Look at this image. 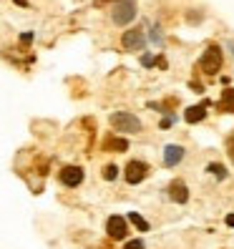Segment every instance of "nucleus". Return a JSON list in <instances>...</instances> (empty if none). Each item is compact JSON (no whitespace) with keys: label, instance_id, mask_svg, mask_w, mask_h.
<instances>
[{"label":"nucleus","instance_id":"21","mask_svg":"<svg viewBox=\"0 0 234 249\" xmlns=\"http://www.w3.org/2000/svg\"><path fill=\"white\" fill-rule=\"evenodd\" d=\"M224 222H227V227H234V214H229V216L224 219Z\"/></svg>","mask_w":234,"mask_h":249},{"label":"nucleus","instance_id":"17","mask_svg":"<svg viewBox=\"0 0 234 249\" xmlns=\"http://www.w3.org/2000/svg\"><path fill=\"white\" fill-rule=\"evenodd\" d=\"M154 63H156V58H151V55H144L141 58V66H146V68H151Z\"/></svg>","mask_w":234,"mask_h":249},{"label":"nucleus","instance_id":"20","mask_svg":"<svg viewBox=\"0 0 234 249\" xmlns=\"http://www.w3.org/2000/svg\"><path fill=\"white\" fill-rule=\"evenodd\" d=\"M171 124H174V119H169V116H166V119H164V121H162V128H169V126H171Z\"/></svg>","mask_w":234,"mask_h":249},{"label":"nucleus","instance_id":"1","mask_svg":"<svg viewBox=\"0 0 234 249\" xmlns=\"http://www.w3.org/2000/svg\"><path fill=\"white\" fill-rule=\"evenodd\" d=\"M222 63H224V58H222V48L219 46H209L199 58V68L204 76H216V71H222Z\"/></svg>","mask_w":234,"mask_h":249},{"label":"nucleus","instance_id":"14","mask_svg":"<svg viewBox=\"0 0 234 249\" xmlns=\"http://www.w3.org/2000/svg\"><path fill=\"white\" fill-rule=\"evenodd\" d=\"M207 171H212L214 177H216V179H222V181L227 179V169H224L222 164H209V166H207Z\"/></svg>","mask_w":234,"mask_h":249},{"label":"nucleus","instance_id":"15","mask_svg":"<svg viewBox=\"0 0 234 249\" xmlns=\"http://www.w3.org/2000/svg\"><path fill=\"white\" fill-rule=\"evenodd\" d=\"M116 177H119V166H116V164L104 166V179H106V181H113Z\"/></svg>","mask_w":234,"mask_h":249},{"label":"nucleus","instance_id":"8","mask_svg":"<svg viewBox=\"0 0 234 249\" xmlns=\"http://www.w3.org/2000/svg\"><path fill=\"white\" fill-rule=\"evenodd\" d=\"M83 181V169L81 166H66L63 171H61V184H66V186H78Z\"/></svg>","mask_w":234,"mask_h":249},{"label":"nucleus","instance_id":"12","mask_svg":"<svg viewBox=\"0 0 234 249\" xmlns=\"http://www.w3.org/2000/svg\"><path fill=\"white\" fill-rule=\"evenodd\" d=\"M104 149H106V151H119V154H124V151H128V141H126V139H119V136H108V139L104 141Z\"/></svg>","mask_w":234,"mask_h":249},{"label":"nucleus","instance_id":"11","mask_svg":"<svg viewBox=\"0 0 234 249\" xmlns=\"http://www.w3.org/2000/svg\"><path fill=\"white\" fill-rule=\"evenodd\" d=\"M216 108L222 113H234V89H224L222 91V98H219Z\"/></svg>","mask_w":234,"mask_h":249},{"label":"nucleus","instance_id":"5","mask_svg":"<svg viewBox=\"0 0 234 249\" xmlns=\"http://www.w3.org/2000/svg\"><path fill=\"white\" fill-rule=\"evenodd\" d=\"M106 231H108V237H111V239H116V242L126 239V234H128L126 219H124V216H119V214L108 216V222H106Z\"/></svg>","mask_w":234,"mask_h":249},{"label":"nucleus","instance_id":"9","mask_svg":"<svg viewBox=\"0 0 234 249\" xmlns=\"http://www.w3.org/2000/svg\"><path fill=\"white\" fill-rule=\"evenodd\" d=\"M207 108H209V101H201L199 106H189L186 113H184L186 124H199V121H204V119H207Z\"/></svg>","mask_w":234,"mask_h":249},{"label":"nucleus","instance_id":"6","mask_svg":"<svg viewBox=\"0 0 234 249\" xmlns=\"http://www.w3.org/2000/svg\"><path fill=\"white\" fill-rule=\"evenodd\" d=\"M121 46L126 51H144L146 48V36L141 31H126L121 38Z\"/></svg>","mask_w":234,"mask_h":249},{"label":"nucleus","instance_id":"22","mask_svg":"<svg viewBox=\"0 0 234 249\" xmlns=\"http://www.w3.org/2000/svg\"><path fill=\"white\" fill-rule=\"evenodd\" d=\"M16 5H20V8H28V0H13Z\"/></svg>","mask_w":234,"mask_h":249},{"label":"nucleus","instance_id":"3","mask_svg":"<svg viewBox=\"0 0 234 249\" xmlns=\"http://www.w3.org/2000/svg\"><path fill=\"white\" fill-rule=\"evenodd\" d=\"M111 18L116 25H128L131 20L136 18V0H116Z\"/></svg>","mask_w":234,"mask_h":249},{"label":"nucleus","instance_id":"2","mask_svg":"<svg viewBox=\"0 0 234 249\" xmlns=\"http://www.w3.org/2000/svg\"><path fill=\"white\" fill-rule=\"evenodd\" d=\"M111 126L116 131H121V134H139V131L144 128L141 121L136 119L134 113H128V111H116L111 113Z\"/></svg>","mask_w":234,"mask_h":249},{"label":"nucleus","instance_id":"23","mask_svg":"<svg viewBox=\"0 0 234 249\" xmlns=\"http://www.w3.org/2000/svg\"><path fill=\"white\" fill-rule=\"evenodd\" d=\"M104 3H108V0H96V5H104Z\"/></svg>","mask_w":234,"mask_h":249},{"label":"nucleus","instance_id":"4","mask_svg":"<svg viewBox=\"0 0 234 249\" xmlns=\"http://www.w3.org/2000/svg\"><path fill=\"white\" fill-rule=\"evenodd\" d=\"M124 177H126V181L128 184H141L146 177H149V166L144 164V161H128L126 164V171H124Z\"/></svg>","mask_w":234,"mask_h":249},{"label":"nucleus","instance_id":"10","mask_svg":"<svg viewBox=\"0 0 234 249\" xmlns=\"http://www.w3.org/2000/svg\"><path fill=\"white\" fill-rule=\"evenodd\" d=\"M169 196L177 201V204H186V201H189V189H186V184H184L181 179L171 181V184H169Z\"/></svg>","mask_w":234,"mask_h":249},{"label":"nucleus","instance_id":"13","mask_svg":"<svg viewBox=\"0 0 234 249\" xmlns=\"http://www.w3.org/2000/svg\"><path fill=\"white\" fill-rule=\"evenodd\" d=\"M128 222L134 224L139 231H149V222H146L141 214H136V212H131V214H128Z\"/></svg>","mask_w":234,"mask_h":249},{"label":"nucleus","instance_id":"18","mask_svg":"<svg viewBox=\"0 0 234 249\" xmlns=\"http://www.w3.org/2000/svg\"><path fill=\"white\" fill-rule=\"evenodd\" d=\"M33 40V33H23L20 36V43H23V46H25V43H31Z\"/></svg>","mask_w":234,"mask_h":249},{"label":"nucleus","instance_id":"16","mask_svg":"<svg viewBox=\"0 0 234 249\" xmlns=\"http://www.w3.org/2000/svg\"><path fill=\"white\" fill-rule=\"evenodd\" d=\"M124 249H146V247H144V242H141V239H134V242H128Z\"/></svg>","mask_w":234,"mask_h":249},{"label":"nucleus","instance_id":"19","mask_svg":"<svg viewBox=\"0 0 234 249\" xmlns=\"http://www.w3.org/2000/svg\"><path fill=\"white\" fill-rule=\"evenodd\" d=\"M229 159H232V161H234V136H232V139H229Z\"/></svg>","mask_w":234,"mask_h":249},{"label":"nucleus","instance_id":"7","mask_svg":"<svg viewBox=\"0 0 234 249\" xmlns=\"http://www.w3.org/2000/svg\"><path fill=\"white\" fill-rule=\"evenodd\" d=\"M181 159H184V146H179V143H169L166 149H164V166H166V169L177 166Z\"/></svg>","mask_w":234,"mask_h":249}]
</instances>
